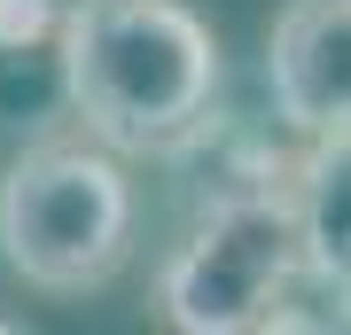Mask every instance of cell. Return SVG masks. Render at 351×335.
<instances>
[{
  "label": "cell",
  "instance_id": "cell-1",
  "mask_svg": "<svg viewBox=\"0 0 351 335\" xmlns=\"http://www.w3.org/2000/svg\"><path fill=\"white\" fill-rule=\"evenodd\" d=\"M226 86L219 32L188 0H71V117L117 156H180Z\"/></svg>",
  "mask_w": 351,
  "mask_h": 335
},
{
  "label": "cell",
  "instance_id": "cell-2",
  "mask_svg": "<svg viewBox=\"0 0 351 335\" xmlns=\"http://www.w3.org/2000/svg\"><path fill=\"white\" fill-rule=\"evenodd\" d=\"M133 249V187L101 140H32L0 172V258L39 297H94Z\"/></svg>",
  "mask_w": 351,
  "mask_h": 335
},
{
  "label": "cell",
  "instance_id": "cell-3",
  "mask_svg": "<svg viewBox=\"0 0 351 335\" xmlns=\"http://www.w3.org/2000/svg\"><path fill=\"white\" fill-rule=\"evenodd\" d=\"M297 281H313L297 187L289 179L226 187L156 273V320L180 335H258L289 320Z\"/></svg>",
  "mask_w": 351,
  "mask_h": 335
},
{
  "label": "cell",
  "instance_id": "cell-4",
  "mask_svg": "<svg viewBox=\"0 0 351 335\" xmlns=\"http://www.w3.org/2000/svg\"><path fill=\"white\" fill-rule=\"evenodd\" d=\"M265 94L289 133H351V0H281L265 24Z\"/></svg>",
  "mask_w": 351,
  "mask_h": 335
},
{
  "label": "cell",
  "instance_id": "cell-5",
  "mask_svg": "<svg viewBox=\"0 0 351 335\" xmlns=\"http://www.w3.org/2000/svg\"><path fill=\"white\" fill-rule=\"evenodd\" d=\"M71 117V0H0V133L47 140Z\"/></svg>",
  "mask_w": 351,
  "mask_h": 335
},
{
  "label": "cell",
  "instance_id": "cell-6",
  "mask_svg": "<svg viewBox=\"0 0 351 335\" xmlns=\"http://www.w3.org/2000/svg\"><path fill=\"white\" fill-rule=\"evenodd\" d=\"M297 219H304V265L313 288L351 304V133H320L304 140L297 164Z\"/></svg>",
  "mask_w": 351,
  "mask_h": 335
}]
</instances>
